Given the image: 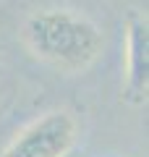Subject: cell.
Masks as SVG:
<instances>
[{
  "mask_svg": "<svg viewBox=\"0 0 149 157\" xmlns=\"http://www.w3.org/2000/svg\"><path fill=\"white\" fill-rule=\"evenodd\" d=\"M76 121L71 113L52 110L18 131L0 157H66L76 144Z\"/></svg>",
  "mask_w": 149,
  "mask_h": 157,
  "instance_id": "obj_2",
  "label": "cell"
},
{
  "mask_svg": "<svg viewBox=\"0 0 149 157\" xmlns=\"http://www.w3.org/2000/svg\"><path fill=\"white\" fill-rule=\"evenodd\" d=\"M149 92V26L147 18L131 16L126 26V100L147 102Z\"/></svg>",
  "mask_w": 149,
  "mask_h": 157,
  "instance_id": "obj_3",
  "label": "cell"
},
{
  "mask_svg": "<svg viewBox=\"0 0 149 157\" xmlns=\"http://www.w3.org/2000/svg\"><path fill=\"white\" fill-rule=\"evenodd\" d=\"M24 42L39 60L68 73L89 68L102 52V32L97 24L68 8L32 13L24 24Z\"/></svg>",
  "mask_w": 149,
  "mask_h": 157,
  "instance_id": "obj_1",
  "label": "cell"
}]
</instances>
